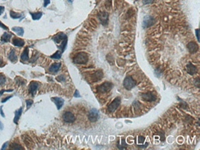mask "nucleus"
Listing matches in <instances>:
<instances>
[{"instance_id": "obj_1", "label": "nucleus", "mask_w": 200, "mask_h": 150, "mask_svg": "<svg viewBox=\"0 0 200 150\" xmlns=\"http://www.w3.org/2000/svg\"><path fill=\"white\" fill-rule=\"evenodd\" d=\"M54 42L56 44L57 48L63 53L67 44V36L64 33H59L52 38Z\"/></svg>"}, {"instance_id": "obj_2", "label": "nucleus", "mask_w": 200, "mask_h": 150, "mask_svg": "<svg viewBox=\"0 0 200 150\" xmlns=\"http://www.w3.org/2000/svg\"><path fill=\"white\" fill-rule=\"evenodd\" d=\"M88 60H89V55H88V53H84V52L78 53L73 60L74 63L77 64H86L88 62Z\"/></svg>"}, {"instance_id": "obj_3", "label": "nucleus", "mask_w": 200, "mask_h": 150, "mask_svg": "<svg viewBox=\"0 0 200 150\" xmlns=\"http://www.w3.org/2000/svg\"><path fill=\"white\" fill-rule=\"evenodd\" d=\"M113 84L111 82L106 81L97 87V91L100 93H105L109 91L113 88Z\"/></svg>"}, {"instance_id": "obj_4", "label": "nucleus", "mask_w": 200, "mask_h": 150, "mask_svg": "<svg viewBox=\"0 0 200 150\" xmlns=\"http://www.w3.org/2000/svg\"><path fill=\"white\" fill-rule=\"evenodd\" d=\"M135 85H136V81L133 79V77L130 76L125 77L123 80V87L127 90H131L132 88L135 87Z\"/></svg>"}, {"instance_id": "obj_5", "label": "nucleus", "mask_w": 200, "mask_h": 150, "mask_svg": "<svg viewBox=\"0 0 200 150\" xmlns=\"http://www.w3.org/2000/svg\"><path fill=\"white\" fill-rule=\"evenodd\" d=\"M120 105V97H116L109 106H108V111L109 113H113Z\"/></svg>"}, {"instance_id": "obj_6", "label": "nucleus", "mask_w": 200, "mask_h": 150, "mask_svg": "<svg viewBox=\"0 0 200 150\" xmlns=\"http://www.w3.org/2000/svg\"><path fill=\"white\" fill-rule=\"evenodd\" d=\"M99 118V110L96 109H92L89 113V119L91 122H96Z\"/></svg>"}, {"instance_id": "obj_7", "label": "nucleus", "mask_w": 200, "mask_h": 150, "mask_svg": "<svg viewBox=\"0 0 200 150\" xmlns=\"http://www.w3.org/2000/svg\"><path fill=\"white\" fill-rule=\"evenodd\" d=\"M98 18L99 20L100 23L105 26L108 24V20H109V14L106 12H100L98 14Z\"/></svg>"}, {"instance_id": "obj_8", "label": "nucleus", "mask_w": 200, "mask_h": 150, "mask_svg": "<svg viewBox=\"0 0 200 150\" xmlns=\"http://www.w3.org/2000/svg\"><path fill=\"white\" fill-rule=\"evenodd\" d=\"M63 119L67 123H73L75 120V117L71 112H65L63 114Z\"/></svg>"}, {"instance_id": "obj_9", "label": "nucleus", "mask_w": 200, "mask_h": 150, "mask_svg": "<svg viewBox=\"0 0 200 150\" xmlns=\"http://www.w3.org/2000/svg\"><path fill=\"white\" fill-rule=\"evenodd\" d=\"M156 23L155 19L152 16H146L143 20V27H149Z\"/></svg>"}, {"instance_id": "obj_10", "label": "nucleus", "mask_w": 200, "mask_h": 150, "mask_svg": "<svg viewBox=\"0 0 200 150\" xmlns=\"http://www.w3.org/2000/svg\"><path fill=\"white\" fill-rule=\"evenodd\" d=\"M142 98L147 102H154L156 100V96L152 92H147L142 95Z\"/></svg>"}, {"instance_id": "obj_11", "label": "nucleus", "mask_w": 200, "mask_h": 150, "mask_svg": "<svg viewBox=\"0 0 200 150\" xmlns=\"http://www.w3.org/2000/svg\"><path fill=\"white\" fill-rule=\"evenodd\" d=\"M38 88H39V84L36 81H32L29 85V89H28L29 93L31 95H34L35 92L38 91Z\"/></svg>"}, {"instance_id": "obj_12", "label": "nucleus", "mask_w": 200, "mask_h": 150, "mask_svg": "<svg viewBox=\"0 0 200 150\" xmlns=\"http://www.w3.org/2000/svg\"><path fill=\"white\" fill-rule=\"evenodd\" d=\"M186 71L190 75H194L197 72V67L192 63H189L186 65Z\"/></svg>"}, {"instance_id": "obj_13", "label": "nucleus", "mask_w": 200, "mask_h": 150, "mask_svg": "<svg viewBox=\"0 0 200 150\" xmlns=\"http://www.w3.org/2000/svg\"><path fill=\"white\" fill-rule=\"evenodd\" d=\"M187 48L191 53H196L199 50V45L196 42H189L187 45Z\"/></svg>"}, {"instance_id": "obj_14", "label": "nucleus", "mask_w": 200, "mask_h": 150, "mask_svg": "<svg viewBox=\"0 0 200 150\" xmlns=\"http://www.w3.org/2000/svg\"><path fill=\"white\" fill-rule=\"evenodd\" d=\"M52 102H55L58 109H60L64 103V100L60 97H53V98H52Z\"/></svg>"}, {"instance_id": "obj_15", "label": "nucleus", "mask_w": 200, "mask_h": 150, "mask_svg": "<svg viewBox=\"0 0 200 150\" xmlns=\"http://www.w3.org/2000/svg\"><path fill=\"white\" fill-rule=\"evenodd\" d=\"M61 67V64L60 63H55L53 64H52L49 67V71L52 74H55L56 72H58L59 69Z\"/></svg>"}, {"instance_id": "obj_16", "label": "nucleus", "mask_w": 200, "mask_h": 150, "mask_svg": "<svg viewBox=\"0 0 200 150\" xmlns=\"http://www.w3.org/2000/svg\"><path fill=\"white\" fill-rule=\"evenodd\" d=\"M28 53H29V50H28V47H26L25 49L23 50V52L21 54V60L25 62V61H27L29 60V55H28Z\"/></svg>"}, {"instance_id": "obj_17", "label": "nucleus", "mask_w": 200, "mask_h": 150, "mask_svg": "<svg viewBox=\"0 0 200 150\" xmlns=\"http://www.w3.org/2000/svg\"><path fill=\"white\" fill-rule=\"evenodd\" d=\"M12 31L13 32H15L17 35L19 36H23V33H24V30L23 28L20 27H14L12 28Z\"/></svg>"}, {"instance_id": "obj_18", "label": "nucleus", "mask_w": 200, "mask_h": 150, "mask_svg": "<svg viewBox=\"0 0 200 150\" xmlns=\"http://www.w3.org/2000/svg\"><path fill=\"white\" fill-rule=\"evenodd\" d=\"M8 57H9V60L11 62H13V63H14V62H16V61L17 60V56H16V53H15V51H14L13 49H12V50L9 52V55H8Z\"/></svg>"}, {"instance_id": "obj_19", "label": "nucleus", "mask_w": 200, "mask_h": 150, "mask_svg": "<svg viewBox=\"0 0 200 150\" xmlns=\"http://www.w3.org/2000/svg\"><path fill=\"white\" fill-rule=\"evenodd\" d=\"M13 45L15 46H17V47H22L24 45V42L23 40L20 39V38H14L13 40Z\"/></svg>"}, {"instance_id": "obj_20", "label": "nucleus", "mask_w": 200, "mask_h": 150, "mask_svg": "<svg viewBox=\"0 0 200 150\" xmlns=\"http://www.w3.org/2000/svg\"><path fill=\"white\" fill-rule=\"evenodd\" d=\"M10 38H11V34L7 32H5L1 37V41H2V42H8L9 41Z\"/></svg>"}, {"instance_id": "obj_21", "label": "nucleus", "mask_w": 200, "mask_h": 150, "mask_svg": "<svg viewBox=\"0 0 200 150\" xmlns=\"http://www.w3.org/2000/svg\"><path fill=\"white\" fill-rule=\"evenodd\" d=\"M22 108H20L18 110H16V113H15V117H14V123L15 124H17V122H18V120H19V119H20V115H21V113H22Z\"/></svg>"}, {"instance_id": "obj_22", "label": "nucleus", "mask_w": 200, "mask_h": 150, "mask_svg": "<svg viewBox=\"0 0 200 150\" xmlns=\"http://www.w3.org/2000/svg\"><path fill=\"white\" fill-rule=\"evenodd\" d=\"M31 16H32V19L34 20H39L42 16V12H38V13H30Z\"/></svg>"}, {"instance_id": "obj_23", "label": "nucleus", "mask_w": 200, "mask_h": 150, "mask_svg": "<svg viewBox=\"0 0 200 150\" xmlns=\"http://www.w3.org/2000/svg\"><path fill=\"white\" fill-rule=\"evenodd\" d=\"M121 144L117 142V148L120 149H123L124 148L127 147V145H126V142H125V139H121Z\"/></svg>"}, {"instance_id": "obj_24", "label": "nucleus", "mask_w": 200, "mask_h": 150, "mask_svg": "<svg viewBox=\"0 0 200 150\" xmlns=\"http://www.w3.org/2000/svg\"><path fill=\"white\" fill-rule=\"evenodd\" d=\"M61 56H62V52H61V51H56V52L53 55H52L50 57H51L52 59L59 60V59L61 58Z\"/></svg>"}, {"instance_id": "obj_25", "label": "nucleus", "mask_w": 200, "mask_h": 150, "mask_svg": "<svg viewBox=\"0 0 200 150\" xmlns=\"http://www.w3.org/2000/svg\"><path fill=\"white\" fill-rule=\"evenodd\" d=\"M102 77V72L100 71H96V73L94 74V80H99Z\"/></svg>"}, {"instance_id": "obj_26", "label": "nucleus", "mask_w": 200, "mask_h": 150, "mask_svg": "<svg viewBox=\"0 0 200 150\" xmlns=\"http://www.w3.org/2000/svg\"><path fill=\"white\" fill-rule=\"evenodd\" d=\"M10 16L13 18V19H18L20 17H21V15L17 13H15L13 11H11L10 12Z\"/></svg>"}, {"instance_id": "obj_27", "label": "nucleus", "mask_w": 200, "mask_h": 150, "mask_svg": "<svg viewBox=\"0 0 200 150\" xmlns=\"http://www.w3.org/2000/svg\"><path fill=\"white\" fill-rule=\"evenodd\" d=\"M12 149H15V150H18V149H23V148L21 146H20L19 144H16V143H14V144H13L12 146H11V147H10Z\"/></svg>"}, {"instance_id": "obj_28", "label": "nucleus", "mask_w": 200, "mask_h": 150, "mask_svg": "<svg viewBox=\"0 0 200 150\" xmlns=\"http://www.w3.org/2000/svg\"><path fill=\"white\" fill-rule=\"evenodd\" d=\"M6 81V79H5V77L3 74H0V87L2 86Z\"/></svg>"}, {"instance_id": "obj_29", "label": "nucleus", "mask_w": 200, "mask_h": 150, "mask_svg": "<svg viewBox=\"0 0 200 150\" xmlns=\"http://www.w3.org/2000/svg\"><path fill=\"white\" fill-rule=\"evenodd\" d=\"M145 137H143V136H139L138 137V143L139 144V145H141V144H143L144 143V142H145Z\"/></svg>"}, {"instance_id": "obj_30", "label": "nucleus", "mask_w": 200, "mask_h": 150, "mask_svg": "<svg viewBox=\"0 0 200 150\" xmlns=\"http://www.w3.org/2000/svg\"><path fill=\"white\" fill-rule=\"evenodd\" d=\"M16 78L20 80V81H16V83H17L18 84L21 85V84H25L26 80H23V79H22L21 77H17Z\"/></svg>"}, {"instance_id": "obj_31", "label": "nucleus", "mask_w": 200, "mask_h": 150, "mask_svg": "<svg viewBox=\"0 0 200 150\" xmlns=\"http://www.w3.org/2000/svg\"><path fill=\"white\" fill-rule=\"evenodd\" d=\"M26 104H27V109H29L31 106V105L33 104V101L31 99H27V100H26Z\"/></svg>"}, {"instance_id": "obj_32", "label": "nucleus", "mask_w": 200, "mask_h": 150, "mask_svg": "<svg viewBox=\"0 0 200 150\" xmlns=\"http://www.w3.org/2000/svg\"><path fill=\"white\" fill-rule=\"evenodd\" d=\"M74 96V97H76V98H81V95H79V91H78V90H76V91H75Z\"/></svg>"}, {"instance_id": "obj_33", "label": "nucleus", "mask_w": 200, "mask_h": 150, "mask_svg": "<svg viewBox=\"0 0 200 150\" xmlns=\"http://www.w3.org/2000/svg\"><path fill=\"white\" fill-rule=\"evenodd\" d=\"M153 2V0H143V4H149L152 3Z\"/></svg>"}, {"instance_id": "obj_34", "label": "nucleus", "mask_w": 200, "mask_h": 150, "mask_svg": "<svg viewBox=\"0 0 200 150\" xmlns=\"http://www.w3.org/2000/svg\"><path fill=\"white\" fill-rule=\"evenodd\" d=\"M199 29H196V38H197L198 42L199 41Z\"/></svg>"}, {"instance_id": "obj_35", "label": "nucleus", "mask_w": 200, "mask_h": 150, "mask_svg": "<svg viewBox=\"0 0 200 150\" xmlns=\"http://www.w3.org/2000/svg\"><path fill=\"white\" fill-rule=\"evenodd\" d=\"M50 3V0H44V7H46Z\"/></svg>"}, {"instance_id": "obj_36", "label": "nucleus", "mask_w": 200, "mask_h": 150, "mask_svg": "<svg viewBox=\"0 0 200 150\" xmlns=\"http://www.w3.org/2000/svg\"><path fill=\"white\" fill-rule=\"evenodd\" d=\"M0 27H2V28L4 29V30H8V27H7L6 26H5L2 22H0Z\"/></svg>"}, {"instance_id": "obj_37", "label": "nucleus", "mask_w": 200, "mask_h": 150, "mask_svg": "<svg viewBox=\"0 0 200 150\" xmlns=\"http://www.w3.org/2000/svg\"><path fill=\"white\" fill-rule=\"evenodd\" d=\"M59 81H63V80H64V77H63V75H60V76H59V77H57V78H56Z\"/></svg>"}, {"instance_id": "obj_38", "label": "nucleus", "mask_w": 200, "mask_h": 150, "mask_svg": "<svg viewBox=\"0 0 200 150\" xmlns=\"http://www.w3.org/2000/svg\"><path fill=\"white\" fill-rule=\"evenodd\" d=\"M4 10H5V8H4V6H0V15H2V13L4 12Z\"/></svg>"}, {"instance_id": "obj_39", "label": "nucleus", "mask_w": 200, "mask_h": 150, "mask_svg": "<svg viewBox=\"0 0 200 150\" xmlns=\"http://www.w3.org/2000/svg\"><path fill=\"white\" fill-rule=\"evenodd\" d=\"M199 77H197V78H196V87H197V88H199Z\"/></svg>"}, {"instance_id": "obj_40", "label": "nucleus", "mask_w": 200, "mask_h": 150, "mask_svg": "<svg viewBox=\"0 0 200 150\" xmlns=\"http://www.w3.org/2000/svg\"><path fill=\"white\" fill-rule=\"evenodd\" d=\"M0 113H1V115L2 117H5V114L3 113V111H2V106H0Z\"/></svg>"}, {"instance_id": "obj_41", "label": "nucleus", "mask_w": 200, "mask_h": 150, "mask_svg": "<svg viewBox=\"0 0 200 150\" xmlns=\"http://www.w3.org/2000/svg\"><path fill=\"white\" fill-rule=\"evenodd\" d=\"M11 97H12V96H11V95H10V96H8V97H7V98H5V99H3V100H2V102H6V101H7V100H8V99H10V98H11Z\"/></svg>"}, {"instance_id": "obj_42", "label": "nucleus", "mask_w": 200, "mask_h": 150, "mask_svg": "<svg viewBox=\"0 0 200 150\" xmlns=\"http://www.w3.org/2000/svg\"><path fill=\"white\" fill-rule=\"evenodd\" d=\"M7 146H8V142H5V143H4V145H3V146L2 147V149H4L5 148H6V147H7Z\"/></svg>"}, {"instance_id": "obj_43", "label": "nucleus", "mask_w": 200, "mask_h": 150, "mask_svg": "<svg viewBox=\"0 0 200 150\" xmlns=\"http://www.w3.org/2000/svg\"><path fill=\"white\" fill-rule=\"evenodd\" d=\"M5 91H12V90H7V91H5V90H2V91H0V95H2V93L5 92Z\"/></svg>"}, {"instance_id": "obj_44", "label": "nucleus", "mask_w": 200, "mask_h": 150, "mask_svg": "<svg viewBox=\"0 0 200 150\" xmlns=\"http://www.w3.org/2000/svg\"><path fill=\"white\" fill-rule=\"evenodd\" d=\"M0 129L1 130H2L3 129V126H2V122L0 121Z\"/></svg>"}, {"instance_id": "obj_45", "label": "nucleus", "mask_w": 200, "mask_h": 150, "mask_svg": "<svg viewBox=\"0 0 200 150\" xmlns=\"http://www.w3.org/2000/svg\"><path fill=\"white\" fill-rule=\"evenodd\" d=\"M2 65V59L0 58V67Z\"/></svg>"}, {"instance_id": "obj_46", "label": "nucleus", "mask_w": 200, "mask_h": 150, "mask_svg": "<svg viewBox=\"0 0 200 150\" xmlns=\"http://www.w3.org/2000/svg\"><path fill=\"white\" fill-rule=\"evenodd\" d=\"M67 1H68V2H70V3H72V2H73V0H67Z\"/></svg>"}]
</instances>
